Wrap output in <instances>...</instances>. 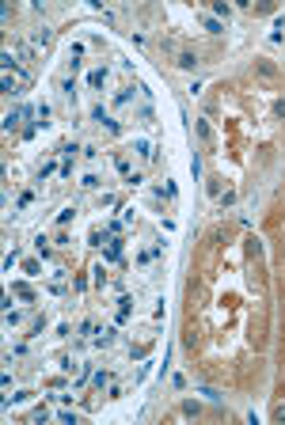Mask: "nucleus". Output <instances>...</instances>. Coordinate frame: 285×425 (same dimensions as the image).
Wrapping results in <instances>:
<instances>
[{"instance_id": "1a4fd4ad", "label": "nucleus", "mask_w": 285, "mask_h": 425, "mask_svg": "<svg viewBox=\"0 0 285 425\" xmlns=\"http://www.w3.org/2000/svg\"><path fill=\"white\" fill-rule=\"evenodd\" d=\"M274 421H285V402H281V406H274Z\"/></svg>"}, {"instance_id": "7ed1b4c3", "label": "nucleus", "mask_w": 285, "mask_h": 425, "mask_svg": "<svg viewBox=\"0 0 285 425\" xmlns=\"http://www.w3.org/2000/svg\"><path fill=\"white\" fill-rule=\"evenodd\" d=\"M91 383L99 387V391H103V387H111V372H107V368H103V372H95V376H91Z\"/></svg>"}, {"instance_id": "0eeeda50", "label": "nucleus", "mask_w": 285, "mask_h": 425, "mask_svg": "<svg viewBox=\"0 0 285 425\" xmlns=\"http://www.w3.org/2000/svg\"><path fill=\"white\" fill-rule=\"evenodd\" d=\"M80 186H84V190H95V186H99V175H84V179H80Z\"/></svg>"}, {"instance_id": "6e6552de", "label": "nucleus", "mask_w": 285, "mask_h": 425, "mask_svg": "<svg viewBox=\"0 0 285 425\" xmlns=\"http://www.w3.org/2000/svg\"><path fill=\"white\" fill-rule=\"evenodd\" d=\"M72 217H76V209H61V212H57V224H69Z\"/></svg>"}, {"instance_id": "f257e3e1", "label": "nucleus", "mask_w": 285, "mask_h": 425, "mask_svg": "<svg viewBox=\"0 0 285 425\" xmlns=\"http://www.w3.org/2000/svg\"><path fill=\"white\" fill-rule=\"evenodd\" d=\"M175 65H179V68H194V65H198V57H194L190 50H175Z\"/></svg>"}, {"instance_id": "20e7f679", "label": "nucleus", "mask_w": 285, "mask_h": 425, "mask_svg": "<svg viewBox=\"0 0 285 425\" xmlns=\"http://www.w3.org/2000/svg\"><path fill=\"white\" fill-rule=\"evenodd\" d=\"M103 80H107V68H95L91 76H87V84H91V87H103Z\"/></svg>"}, {"instance_id": "f03ea898", "label": "nucleus", "mask_w": 285, "mask_h": 425, "mask_svg": "<svg viewBox=\"0 0 285 425\" xmlns=\"http://www.w3.org/2000/svg\"><path fill=\"white\" fill-rule=\"evenodd\" d=\"M12 296H19V300H35V292H31V285L16 281V285H12Z\"/></svg>"}, {"instance_id": "423d86ee", "label": "nucleus", "mask_w": 285, "mask_h": 425, "mask_svg": "<svg viewBox=\"0 0 285 425\" xmlns=\"http://www.w3.org/2000/svg\"><path fill=\"white\" fill-rule=\"evenodd\" d=\"M50 38H53V34H50V31H46V27H42V31L35 34V46H38V50H42V46H50Z\"/></svg>"}, {"instance_id": "39448f33", "label": "nucleus", "mask_w": 285, "mask_h": 425, "mask_svg": "<svg viewBox=\"0 0 285 425\" xmlns=\"http://www.w3.org/2000/svg\"><path fill=\"white\" fill-rule=\"evenodd\" d=\"M19 118H23V111H12V114H8V118H4V129H8V133H12V129H16V126H19Z\"/></svg>"}]
</instances>
